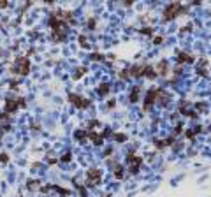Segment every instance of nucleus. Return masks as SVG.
Masks as SVG:
<instances>
[{
	"instance_id": "obj_1",
	"label": "nucleus",
	"mask_w": 211,
	"mask_h": 197,
	"mask_svg": "<svg viewBox=\"0 0 211 197\" xmlns=\"http://www.w3.org/2000/svg\"><path fill=\"white\" fill-rule=\"evenodd\" d=\"M11 72L12 74H19V76H26L30 72V60L25 58V56H19L14 60L12 67H11Z\"/></svg>"
},
{
	"instance_id": "obj_2",
	"label": "nucleus",
	"mask_w": 211,
	"mask_h": 197,
	"mask_svg": "<svg viewBox=\"0 0 211 197\" xmlns=\"http://www.w3.org/2000/svg\"><path fill=\"white\" fill-rule=\"evenodd\" d=\"M181 11V5H180V2H171L167 7H166V11H164V16H166V19H173L178 12Z\"/></svg>"
},
{
	"instance_id": "obj_3",
	"label": "nucleus",
	"mask_w": 211,
	"mask_h": 197,
	"mask_svg": "<svg viewBox=\"0 0 211 197\" xmlns=\"http://www.w3.org/2000/svg\"><path fill=\"white\" fill-rule=\"evenodd\" d=\"M69 99L72 100V104L74 106H77L79 109H85V107H88L90 106V100H86V99H83V97H77V95H74V93H70L69 95Z\"/></svg>"
},
{
	"instance_id": "obj_4",
	"label": "nucleus",
	"mask_w": 211,
	"mask_h": 197,
	"mask_svg": "<svg viewBox=\"0 0 211 197\" xmlns=\"http://www.w3.org/2000/svg\"><path fill=\"white\" fill-rule=\"evenodd\" d=\"M99 181H100V171L99 169L88 171V187H95L99 185Z\"/></svg>"
},
{
	"instance_id": "obj_5",
	"label": "nucleus",
	"mask_w": 211,
	"mask_h": 197,
	"mask_svg": "<svg viewBox=\"0 0 211 197\" xmlns=\"http://www.w3.org/2000/svg\"><path fill=\"white\" fill-rule=\"evenodd\" d=\"M158 92H160V88H153L151 92H148V93H146V99H144V109H148V107L155 102V99H157Z\"/></svg>"
},
{
	"instance_id": "obj_6",
	"label": "nucleus",
	"mask_w": 211,
	"mask_h": 197,
	"mask_svg": "<svg viewBox=\"0 0 211 197\" xmlns=\"http://www.w3.org/2000/svg\"><path fill=\"white\" fill-rule=\"evenodd\" d=\"M19 107V99H7V102H5V111H7V115H12L16 109Z\"/></svg>"
},
{
	"instance_id": "obj_7",
	"label": "nucleus",
	"mask_w": 211,
	"mask_h": 197,
	"mask_svg": "<svg viewBox=\"0 0 211 197\" xmlns=\"http://www.w3.org/2000/svg\"><path fill=\"white\" fill-rule=\"evenodd\" d=\"M129 162L132 164V166H130V171H132V173H137V171H139V166H141V162H143V159H141V157L129 155Z\"/></svg>"
},
{
	"instance_id": "obj_8",
	"label": "nucleus",
	"mask_w": 211,
	"mask_h": 197,
	"mask_svg": "<svg viewBox=\"0 0 211 197\" xmlns=\"http://www.w3.org/2000/svg\"><path fill=\"white\" fill-rule=\"evenodd\" d=\"M143 70H144V65H134L129 72H130V76H134V78H139V76H143Z\"/></svg>"
},
{
	"instance_id": "obj_9",
	"label": "nucleus",
	"mask_w": 211,
	"mask_h": 197,
	"mask_svg": "<svg viewBox=\"0 0 211 197\" xmlns=\"http://www.w3.org/2000/svg\"><path fill=\"white\" fill-rule=\"evenodd\" d=\"M143 74H146L150 79H155V78H157V74H155L153 67H150V65H144V70H143Z\"/></svg>"
},
{
	"instance_id": "obj_10",
	"label": "nucleus",
	"mask_w": 211,
	"mask_h": 197,
	"mask_svg": "<svg viewBox=\"0 0 211 197\" xmlns=\"http://www.w3.org/2000/svg\"><path fill=\"white\" fill-rule=\"evenodd\" d=\"M178 62H180V63H185V62H194V58H192L188 53H180V56H178Z\"/></svg>"
},
{
	"instance_id": "obj_11",
	"label": "nucleus",
	"mask_w": 211,
	"mask_h": 197,
	"mask_svg": "<svg viewBox=\"0 0 211 197\" xmlns=\"http://www.w3.org/2000/svg\"><path fill=\"white\" fill-rule=\"evenodd\" d=\"M139 92H141V86H136V88L132 90V93H130V100H132V102H137V100H139Z\"/></svg>"
},
{
	"instance_id": "obj_12",
	"label": "nucleus",
	"mask_w": 211,
	"mask_h": 197,
	"mask_svg": "<svg viewBox=\"0 0 211 197\" xmlns=\"http://www.w3.org/2000/svg\"><path fill=\"white\" fill-rule=\"evenodd\" d=\"M158 72L164 76V74H167V62L166 60H162L160 63H158Z\"/></svg>"
},
{
	"instance_id": "obj_13",
	"label": "nucleus",
	"mask_w": 211,
	"mask_h": 197,
	"mask_svg": "<svg viewBox=\"0 0 211 197\" xmlns=\"http://www.w3.org/2000/svg\"><path fill=\"white\" fill-rule=\"evenodd\" d=\"M85 72H86V67H81V69H77V70H76L74 78H76V79H79V78H81V76H83Z\"/></svg>"
},
{
	"instance_id": "obj_14",
	"label": "nucleus",
	"mask_w": 211,
	"mask_h": 197,
	"mask_svg": "<svg viewBox=\"0 0 211 197\" xmlns=\"http://www.w3.org/2000/svg\"><path fill=\"white\" fill-rule=\"evenodd\" d=\"M109 92V85H100V88H99V93L100 95H106Z\"/></svg>"
},
{
	"instance_id": "obj_15",
	"label": "nucleus",
	"mask_w": 211,
	"mask_h": 197,
	"mask_svg": "<svg viewBox=\"0 0 211 197\" xmlns=\"http://www.w3.org/2000/svg\"><path fill=\"white\" fill-rule=\"evenodd\" d=\"M197 74H199V76H208V70L202 69V67H199V69H197Z\"/></svg>"
},
{
	"instance_id": "obj_16",
	"label": "nucleus",
	"mask_w": 211,
	"mask_h": 197,
	"mask_svg": "<svg viewBox=\"0 0 211 197\" xmlns=\"http://www.w3.org/2000/svg\"><path fill=\"white\" fill-rule=\"evenodd\" d=\"M114 137H116V141H127V136H125V134H116Z\"/></svg>"
},
{
	"instance_id": "obj_17",
	"label": "nucleus",
	"mask_w": 211,
	"mask_h": 197,
	"mask_svg": "<svg viewBox=\"0 0 211 197\" xmlns=\"http://www.w3.org/2000/svg\"><path fill=\"white\" fill-rule=\"evenodd\" d=\"M0 162H9V155H7V153H2V155H0Z\"/></svg>"
},
{
	"instance_id": "obj_18",
	"label": "nucleus",
	"mask_w": 211,
	"mask_h": 197,
	"mask_svg": "<svg viewBox=\"0 0 211 197\" xmlns=\"http://www.w3.org/2000/svg\"><path fill=\"white\" fill-rule=\"evenodd\" d=\"M114 174H116V178H123V169H121V167H118Z\"/></svg>"
},
{
	"instance_id": "obj_19",
	"label": "nucleus",
	"mask_w": 211,
	"mask_h": 197,
	"mask_svg": "<svg viewBox=\"0 0 211 197\" xmlns=\"http://www.w3.org/2000/svg\"><path fill=\"white\" fill-rule=\"evenodd\" d=\"M79 42H81V46L85 48V46H86V37H85V35H79Z\"/></svg>"
},
{
	"instance_id": "obj_20",
	"label": "nucleus",
	"mask_w": 211,
	"mask_h": 197,
	"mask_svg": "<svg viewBox=\"0 0 211 197\" xmlns=\"http://www.w3.org/2000/svg\"><path fill=\"white\" fill-rule=\"evenodd\" d=\"M141 32H143L144 35H151V28H141Z\"/></svg>"
},
{
	"instance_id": "obj_21",
	"label": "nucleus",
	"mask_w": 211,
	"mask_h": 197,
	"mask_svg": "<svg viewBox=\"0 0 211 197\" xmlns=\"http://www.w3.org/2000/svg\"><path fill=\"white\" fill-rule=\"evenodd\" d=\"M70 160V153H65L63 157H62V162H69Z\"/></svg>"
},
{
	"instance_id": "obj_22",
	"label": "nucleus",
	"mask_w": 211,
	"mask_h": 197,
	"mask_svg": "<svg viewBox=\"0 0 211 197\" xmlns=\"http://www.w3.org/2000/svg\"><path fill=\"white\" fill-rule=\"evenodd\" d=\"M37 185H39V181H28V187H30V188H37Z\"/></svg>"
},
{
	"instance_id": "obj_23",
	"label": "nucleus",
	"mask_w": 211,
	"mask_h": 197,
	"mask_svg": "<svg viewBox=\"0 0 211 197\" xmlns=\"http://www.w3.org/2000/svg\"><path fill=\"white\" fill-rule=\"evenodd\" d=\"M121 78H123V79H129V70H127V69L121 72Z\"/></svg>"
},
{
	"instance_id": "obj_24",
	"label": "nucleus",
	"mask_w": 211,
	"mask_h": 197,
	"mask_svg": "<svg viewBox=\"0 0 211 197\" xmlns=\"http://www.w3.org/2000/svg\"><path fill=\"white\" fill-rule=\"evenodd\" d=\"M88 26L93 28V26H95V19H90V21H88Z\"/></svg>"
},
{
	"instance_id": "obj_25",
	"label": "nucleus",
	"mask_w": 211,
	"mask_h": 197,
	"mask_svg": "<svg viewBox=\"0 0 211 197\" xmlns=\"http://www.w3.org/2000/svg\"><path fill=\"white\" fill-rule=\"evenodd\" d=\"M153 42H155V44H160V42H162V37H155Z\"/></svg>"
},
{
	"instance_id": "obj_26",
	"label": "nucleus",
	"mask_w": 211,
	"mask_h": 197,
	"mask_svg": "<svg viewBox=\"0 0 211 197\" xmlns=\"http://www.w3.org/2000/svg\"><path fill=\"white\" fill-rule=\"evenodd\" d=\"M204 107H206V106H204V104H202V102H199V104H197V109H199V111H202V109H204Z\"/></svg>"
},
{
	"instance_id": "obj_27",
	"label": "nucleus",
	"mask_w": 211,
	"mask_h": 197,
	"mask_svg": "<svg viewBox=\"0 0 211 197\" xmlns=\"http://www.w3.org/2000/svg\"><path fill=\"white\" fill-rule=\"evenodd\" d=\"M92 58H93V60H100V55H97V53H95V55H92Z\"/></svg>"
}]
</instances>
